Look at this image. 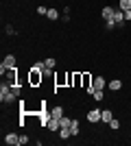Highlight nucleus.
Segmentation results:
<instances>
[{
    "label": "nucleus",
    "mask_w": 131,
    "mask_h": 146,
    "mask_svg": "<svg viewBox=\"0 0 131 146\" xmlns=\"http://www.w3.org/2000/svg\"><path fill=\"white\" fill-rule=\"evenodd\" d=\"M15 66H18V57L15 55H5V59L0 63V74L5 76L9 70H15Z\"/></svg>",
    "instance_id": "obj_1"
},
{
    "label": "nucleus",
    "mask_w": 131,
    "mask_h": 146,
    "mask_svg": "<svg viewBox=\"0 0 131 146\" xmlns=\"http://www.w3.org/2000/svg\"><path fill=\"white\" fill-rule=\"evenodd\" d=\"M81 87H85V92L90 87H94V81H92V74L90 72H81Z\"/></svg>",
    "instance_id": "obj_4"
},
{
    "label": "nucleus",
    "mask_w": 131,
    "mask_h": 146,
    "mask_svg": "<svg viewBox=\"0 0 131 146\" xmlns=\"http://www.w3.org/2000/svg\"><path fill=\"white\" fill-rule=\"evenodd\" d=\"M42 79H44V72H39V70H29V85L31 87H37L42 85Z\"/></svg>",
    "instance_id": "obj_3"
},
{
    "label": "nucleus",
    "mask_w": 131,
    "mask_h": 146,
    "mask_svg": "<svg viewBox=\"0 0 131 146\" xmlns=\"http://www.w3.org/2000/svg\"><path fill=\"white\" fill-rule=\"evenodd\" d=\"M5 33H7V35H15V31H13L11 24H7V26H5Z\"/></svg>",
    "instance_id": "obj_28"
},
{
    "label": "nucleus",
    "mask_w": 131,
    "mask_h": 146,
    "mask_svg": "<svg viewBox=\"0 0 131 146\" xmlns=\"http://www.w3.org/2000/svg\"><path fill=\"white\" fill-rule=\"evenodd\" d=\"M125 20H127V22L131 20V11H125Z\"/></svg>",
    "instance_id": "obj_29"
},
{
    "label": "nucleus",
    "mask_w": 131,
    "mask_h": 146,
    "mask_svg": "<svg viewBox=\"0 0 131 146\" xmlns=\"http://www.w3.org/2000/svg\"><path fill=\"white\" fill-rule=\"evenodd\" d=\"M94 87H96V90H105L107 87V79L105 76H96V79H94Z\"/></svg>",
    "instance_id": "obj_11"
},
{
    "label": "nucleus",
    "mask_w": 131,
    "mask_h": 146,
    "mask_svg": "<svg viewBox=\"0 0 131 146\" xmlns=\"http://www.w3.org/2000/svg\"><path fill=\"white\" fill-rule=\"evenodd\" d=\"M50 131V133H57V131H59V129H61V124H59V120H50L48 122V127H46Z\"/></svg>",
    "instance_id": "obj_15"
},
{
    "label": "nucleus",
    "mask_w": 131,
    "mask_h": 146,
    "mask_svg": "<svg viewBox=\"0 0 131 146\" xmlns=\"http://www.w3.org/2000/svg\"><path fill=\"white\" fill-rule=\"evenodd\" d=\"M109 90H112V92H120V90H122V81H120V79H112V81H109Z\"/></svg>",
    "instance_id": "obj_12"
},
{
    "label": "nucleus",
    "mask_w": 131,
    "mask_h": 146,
    "mask_svg": "<svg viewBox=\"0 0 131 146\" xmlns=\"http://www.w3.org/2000/svg\"><path fill=\"white\" fill-rule=\"evenodd\" d=\"M59 137H61V140H70V137H72V133H70V129L61 127V129H59Z\"/></svg>",
    "instance_id": "obj_17"
},
{
    "label": "nucleus",
    "mask_w": 131,
    "mask_h": 146,
    "mask_svg": "<svg viewBox=\"0 0 131 146\" xmlns=\"http://www.w3.org/2000/svg\"><path fill=\"white\" fill-rule=\"evenodd\" d=\"M114 118L112 109H100V122H105V124H109V120Z\"/></svg>",
    "instance_id": "obj_9"
},
{
    "label": "nucleus",
    "mask_w": 131,
    "mask_h": 146,
    "mask_svg": "<svg viewBox=\"0 0 131 146\" xmlns=\"http://www.w3.org/2000/svg\"><path fill=\"white\" fill-rule=\"evenodd\" d=\"M114 13H116V9H114V7H103L100 15H103L105 20H109V18H114Z\"/></svg>",
    "instance_id": "obj_13"
},
{
    "label": "nucleus",
    "mask_w": 131,
    "mask_h": 146,
    "mask_svg": "<svg viewBox=\"0 0 131 146\" xmlns=\"http://www.w3.org/2000/svg\"><path fill=\"white\" fill-rule=\"evenodd\" d=\"M114 20H116V24H118V26H122V24L127 22V20H125V11L116 9V13H114Z\"/></svg>",
    "instance_id": "obj_10"
},
{
    "label": "nucleus",
    "mask_w": 131,
    "mask_h": 146,
    "mask_svg": "<svg viewBox=\"0 0 131 146\" xmlns=\"http://www.w3.org/2000/svg\"><path fill=\"white\" fill-rule=\"evenodd\" d=\"M53 120V116H50V111L48 109H39V124H42V127H48V122Z\"/></svg>",
    "instance_id": "obj_5"
},
{
    "label": "nucleus",
    "mask_w": 131,
    "mask_h": 146,
    "mask_svg": "<svg viewBox=\"0 0 131 146\" xmlns=\"http://www.w3.org/2000/svg\"><path fill=\"white\" fill-rule=\"evenodd\" d=\"M50 116H53V120H61L66 113H63V107L61 105H55V107H50Z\"/></svg>",
    "instance_id": "obj_8"
},
{
    "label": "nucleus",
    "mask_w": 131,
    "mask_h": 146,
    "mask_svg": "<svg viewBox=\"0 0 131 146\" xmlns=\"http://www.w3.org/2000/svg\"><path fill=\"white\" fill-rule=\"evenodd\" d=\"M44 66H46V70H53V68H57V59L48 57V59H44Z\"/></svg>",
    "instance_id": "obj_18"
},
{
    "label": "nucleus",
    "mask_w": 131,
    "mask_h": 146,
    "mask_svg": "<svg viewBox=\"0 0 131 146\" xmlns=\"http://www.w3.org/2000/svg\"><path fill=\"white\" fill-rule=\"evenodd\" d=\"M116 26H118V24H116V20H114V18L105 20V29H107V31H114V29H116Z\"/></svg>",
    "instance_id": "obj_23"
},
{
    "label": "nucleus",
    "mask_w": 131,
    "mask_h": 146,
    "mask_svg": "<svg viewBox=\"0 0 131 146\" xmlns=\"http://www.w3.org/2000/svg\"><path fill=\"white\" fill-rule=\"evenodd\" d=\"M92 98H94V100H98V103H100V100H103V98H105V92H103V90H94Z\"/></svg>",
    "instance_id": "obj_21"
},
{
    "label": "nucleus",
    "mask_w": 131,
    "mask_h": 146,
    "mask_svg": "<svg viewBox=\"0 0 131 146\" xmlns=\"http://www.w3.org/2000/svg\"><path fill=\"white\" fill-rule=\"evenodd\" d=\"M72 120H74V118H68V116H63L61 120H59V124H61V127H66V129H70V124H72Z\"/></svg>",
    "instance_id": "obj_22"
},
{
    "label": "nucleus",
    "mask_w": 131,
    "mask_h": 146,
    "mask_svg": "<svg viewBox=\"0 0 131 146\" xmlns=\"http://www.w3.org/2000/svg\"><path fill=\"white\" fill-rule=\"evenodd\" d=\"M13 100H15V96L11 94V85H9V83H2V85H0V103L11 105Z\"/></svg>",
    "instance_id": "obj_2"
},
{
    "label": "nucleus",
    "mask_w": 131,
    "mask_h": 146,
    "mask_svg": "<svg viewBox=\"0 0 131 146\" xmlns=\"http://www.w3.org/2000/svg\"><path fill=\"white\" fill-rule=\"evenodd\" d=\"M85 118H87V122H90V124H96V122H100V109H90Z\"/></svg>",
    "instance_id": "obj_6"
},
{
    "label": "nucleus",
    "mask_w": 131,
    "mask_h": 146,
    "mask_svg": "<svg viewBox=\"0 0 131 146\" xmlns=\"http://www.w3.org/2000/svg\"><path fill=\"white\" fill-rule=\"evenodd\" d=\"M70 133H72V137H76V135L81 133V127H79V120H72V124H70Z\"/></svg>",
    "instance_id": "obj_14"
},
{
    "label": "nucleus",
    "mask_w": 131,
    "mask_h": 146,
    "mask_svg": "<svg viewBox=\"0 0 131 146\" xmlns=\"http://www.w3.org/2000/svg\"><path fill=\"white\" fill-rule=\"evenodd\" d=\"M81 85V72H72V87Z\"/></svg>",
    "instance_id": "obj_19"
},
{
    "label": "nucleus",
    "mask_w": 131,
    "mask_h": 146,
    "mask_svg": "<svg viewBox=\"0 0 131 146\" xmlns=\"http://www.w3.org/2000/svg\"><path fill=\"white\" fill-rule=\"evenodd\" d=\"M5 144L7 146H18L20 144V135L18 133H7L5 135Z\"/></svg>",
    "instance_id": "obj_7"
},
{
    "label": "nucleus",
    "mask_w": 131,
    "mask_h": 146,
    "mask_svg": "<svg viewBox=\"0 0 131 146\" xmlns=\"http://www.w3.org/2000/svg\"><path fill=\"white\" fill-rule=\"evenodd\" d=\"M46 13H48V7L39 5V7H37V15H46Z\"/></svg>",
    "instance_id": "obj_26"
},
{
    "label": "nucleus",
    "mask_w": 131,
    "mask_h": 146,
    "mask_svg": "<svg viewBox=\"0 0 131 146\" xmlns=\"http://www.w3.org/2000/svg\"><path fill=\"white\" fill-rule=\"evenodd\" d=\"M109 129H112V131H118V129H120V120L112 118V120H109Z\"/></svg>",
    "instance_id": "obj_24"
},
{
    "label": "nucleus",
    "mask_w": 131,
    "mask_h": 146,
    "mask_svg": "<svg viewBox=\"0 0 131 146\" xmlns=\"http://www.w3.org/2000/svg\"><path fill=\"white\" fill-rule=\"evenodd\" d=\"M46 18H48V20H53V22H55V20L59 18V11H57V9H53V7H50V9H48V13H46Z\"/></svg>",
    "instance_id": "obj_20"
},
{
    "label": "nucleus",
    "mask_w": 131,
    "mask_h": 146,
    "mask_svg": "<svg viewBox=\"0 0 131 146\" xmlns=\"http://www.w3.org/2000/svg\"><path fill=\"white\" fill-rule=\"evenodd\" d=\"M24 144H29V135L22 133V135H20V144H18V146H24Z\"/></svg>",
    "instance_id": "obj_27"
},
{
    "label": "nucleus",
    "mask_w": 131,
    "mask_h": 146,
    "mask_svg": "<svg viewBox=\"0 0 131 146\" xmlns=\"http://www.w3.org/2000/svg\"><path fill=\"white\" fill-rule=\"evenodd\" d=\"M11 94H13L15 98H20V96H22V90H20V85H18V83H15V85H11Z\"/></svg>",
    "instance_id": "obj_25"
},
{
    "label": "nucleus",
    "mask_w": 131,
    "mask_h": 146,
    "mask_svg": "<svg viewBox=\"0 0 131 146\" xmlns=\"http://www.w3.org/2000/svg\"><path fill=\"white\" fill-rule=\"evenodd\" d=\"M118 9L120 11H131V0H118Z\"/></svg>",
    "instance_id": "obj_16"
}]
</instances>
